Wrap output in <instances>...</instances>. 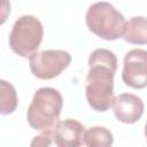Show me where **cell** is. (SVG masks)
<instances>
[{
  "instance_id": "cell-3",
  "label": "cell",
  "mask_w": 147,
  "mask_h": 147,
  "mask_svg": "<svg viewBox=\"0 0 147 147\" xmlns=\"http://www.w3.org/2000/svg\"><path fill=\"white\" fill-rule=\"evenodd\" d=\"M85 20L91 32L108 41L121 38L126 23L123 14L106 1L91 5L86 11Z\"/></svg>"
},
{
  "instance_id": "cell-10",
  "label": "cell",
  "mask_w": 147,
  "mask_h": 147,
  "mask_svg": "<svg viewBox=\"0 0 147 147\" xmlns=\"http://www.w3.org/2000/svg\"><path fill=\"white\" fill-rule=\"evenodd\" d=\"M114 144L113 133L105 126H91L85 130L84 145L88 147H109Z\"/></svg>"
},
{
  "instance_id": "cell-1",
  "label": "cell",
  "mask_w": 147,
  "mask_h": 147,
  "mask_svg": "<svg viewBox=\"0 0 147 147\" xmlns=\"http://www.w3.org/2000/svg\"><path fill=\"white\" fill-rule=\"evenodd\" d=\"M62 107L63 98L56 88H38L26 111L30 126L37 131L54 129L60 122Z\"/></svg>"
},
{
  "instance_id": "cell-7",
  "label": "cell",
  "mask_w": 147,
  "mask_h": 147,
  "mask_svg": "<svg viewBox=\"0 0 147 147\" xmlns=\"http://www.w3.org/2000/svg\"><path fill=\"white\" fill-rule=\"evenodd\" d=\"M114 114L116 118L125 124L137 123L144 114V102L142 100L132 93H122L115 98Z\"/></svg>"
},
{
  "instance_id": "cell-5",
  "label": "cell",
  "mask_w": 147,
  "mask_h": 147,
  "mask_svg": "<svg viewBox=\"0 0 147 147\" xmlns=\"http://www.w3.org/2000/svg\"><path fill=\"white\" fill-rule=\"evenodd\" d=\"M71 55L62 49H45L29 57V67L34 77L53 79L69 67Z\"/></svg>"
},
{
  "instance_id": "cell-12",
  "label": "cell",
  "mask_w": 147,
  "mask_h": 147,
  "mask_svg": "<svg viewBox=\"0 0 147 147\" xmlns=\"http://www.w3.org/2000/svg\"><path fill=\"white\" fill-rule=\"evenodd\" d=\"M92 64H102L109 67L115 74L117 70V57L116 55L107 48H96L94 49L88 57V65Z\"/></svg>"
},
{
  "instance_id": "cell-9",
  "label": "cell",
  "mask_w": 147,
  "mask_h": 147,
  "mask_svg": "<svg viewBox=\"0 0 147 147\" xmlns=\"http://www.w3.org/2000/svg\"><path fill=\"white\" fill-rule=\"evenodd\" d=\"M122 38L132 45H147V18L133 16L126 23Z\"/></svg>"
},
{
  "instance_id": "cell-6",
  "label": "cell",
  "mask_w": 147,
  "mask_h": 147,
  "mask_svg": "<svg viewBox=\"0 0 147 147\" xmlns=\"http://www.w3.org/2000/svg\"><path fill=\"white\" fill-rule=\"evenodd\" d=\"M122 80L126 86L136 90L147 86V51L134 48L125 54Z\"/></svg>"
},
{
  "instance_id": "cell-11",
  "label": "cell",
  "mask_w": 147,
  "mask_h": 147,
  "mask_svg": "<svg viewBox=\"0 0 147 147\" xmlns=\"http://www.w3.org/2000/svg\"><path fill=\"white\" fill-rule=\"evenodd\" d=\"M18 105V98L15 87L6 82L5 79L0 80V114L9 115L15 111Z\"/></svg>"
},
{
  "instance_id": "cell-4",
  "label": "cell",
  "mask_w": 147,
  "mask_h": 147,
  "mask_svg": "<svg viewBox=\"0 0 147 147\" xmlns=\"http://www.w3.org/2000/svg\"><path fill=\"white\" fill-rule=\"evenodd\" d=\"M44 37V26L33 15L18 17L9 34V47L21 57L28 59L38 52Z\"/></svg>"
},
{
  "instance_id": "cell-14",
  "label": "cell",
  "mask_w": 147,
  "mask_h": 147,
  "mask_svg": "<svg viewBox=\"0 0 147 147\" xmlns=\"http://www.w3.org/2000/svg\"><path fill=\"white\" fill-rule=\"evenodd\" d=\"M145 137H146V140H147V123L145 125Z\"/></svg>"
},
{
  "instance_id": "cell-13",
  "label": "cell",
  "mask_w": 147,
  "mask_h": 147,
  "mask_svg": "<svg viewBox=\"0 0 147 147\" xmlns=\"http://www.w3.org/2000/svg\"><path fill=\"white\" fill-rule=\"evenodd\" d=\"M53 145H55L53 129L40 131V134L36 136L31 141V146H53Z\"/></svg>"
},
{
  "instance_id": "cell-8",
  "label": "cell",
  "mask_w": 147,
  "mask_h": 147,
  "mask_svg": "<svg viewBox=\"0 0 147 147\" xmlns=\"http://www.w3.org/2000/svg\"><path fill=\"white\" fill-rule=\"evenodd\" d=\"M54 144L60 147H78L84 145V125L72 118L60 121L53 129Z\"/></svg>"
},
{
  "instance_id": "cell-2",
  "label": "cell",
  "mask_w": 147,
  "mask_h": 147,
  "mask_svg": "<svg viewBox=\"0 0 147 147\" xmlns=\"http://www.w3.org/2000/svg\"><path fill=\"white\" fill-rule=\"evenodd\" d=\"M85 78V95L90 107L99 113L113 107L115 72L107 65L92 64Z\"/></svg>"
}]
</instances>
